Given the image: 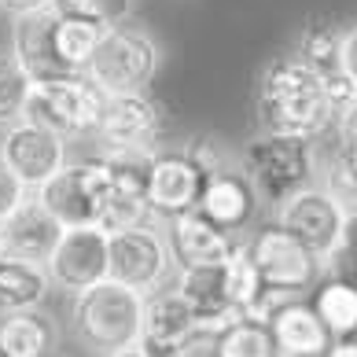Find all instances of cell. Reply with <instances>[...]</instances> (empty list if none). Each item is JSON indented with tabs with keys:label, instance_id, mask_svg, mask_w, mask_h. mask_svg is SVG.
<instances>
[{
	"label": "cell",
	"instance_id": "6da1fadb",
	"mask_svg": "<svg viewBox=\"0 0 357 357\" xmlns=\"http://www.w3.org/2000/svg\"><path fill=\"white\" fill-rule=\"evenodd\" d=\"M255 111L261 133H280L295 140H324L335 126V107L328 100L324 70L306 63L295 52L273 56L258 74Z\"/></svg>",
	"mask_w": 357,
	"mask_h": 357
},
{
	"label": "cell",
	"instance_id": "7a4b0ae2",
	"mask_svg": "<svg viewBox=\"0 0 357 357\" xmlns=\"http://www.w3.org/2000/svg\"><path fill=\"white\" fill-rule=\"evenodd\" d=\"M140 313H144V295L126 284L103 276L100 284H92L74 295V335L82 339V347L92 354L107 357L118 347L140 339Z\"/></svg>",
	"mask_w": 357,
	"mask_h": 357
},
{
	"label": "cell",
	"instance_id": "3957f363",
	"mask_svg": "<svg viewBox=\"0 0 357 357\" xmlns=\"http://www.w3.org/2000/svg\"><path fill=\"white\" fill-rule=\"evenodd\" d=\"M240 169L250 181V188L258 192V203L276 210L295 192L313 184V174H317L313 144L295 140V137H280V133H258L255 140L243 144Z\"/></svg>",
	"mask_w": 357,
	"mask_h": 357
},
{
	"label": "cell",
	"instance_id": "277c9868",
	"mask_svg": "<svg viewBox=\"0 0 357 357\" xmlns=\"http://www.w3.org/2000/svg\"><path fill=\"white\" fill-rule=\"evenodd\" d=\"M162 52L137 26H107L100 37L92 59L85 63V77L103 96H122V92H151Z\"/></svg>",
	"mask_w": 357,
	"mask_h": 357
},
{
	"label": "cell",
	"instance_id": "5b68a950",
	"mask_svg": "<svg viewBox=\"0 0 357 357\" xmlns=\"http://www.w3.org/2000/svg\"><path fill=\"white\" fill-rule=\"evenodd\" d=\"M103 100L107 96L85 74H56V77H41V82L30 85L22 118L70 140V137L96 133Z\"/></svg>",
	"mask_w": 357,
	"mask_h": 357
},
{
	"label": "cell",
	"instance_id": "8992f818",
	"mask_svg": "<svg viewBox=\"0 0 357 357\" xmlns=\"http://www.w3.org/2000/svg\"><path fill=\"white\" fill-rule=\"evenodd\" d=\"M107 192H111L107 162H103V155H92V158H82V162H67L56 177H48L33 192V199L63 229H74V225H96Z\"/></svg>",
	"mask_w": 357,
	"mask_h": 357
},
{
	"label": "cell",
	"instance_id": "52a82bcc",
	"mask_svg": "<svg viewBox=\"0 0 357 357\" xmlns=\"http://www.w3.org/2000/svg\"><path fill=\"white\" fill-rule=\"evenodd\" d=\"M169 273H174V258H169L166 232L155 221L107 236V276L111 280L133 287L140 295H151V291L166 287Z\"/></svg>",
	"mask_w": 357,
	"mask_h": 357
},
{
	"label": "cell",
	"instance_id": "ba28073f",
	"mask_svg": "<svg viewBox=\"0 0 357 357\" xmlns=\"http://www.w3.org/2000/svg\"><path fill=\"white\" fill-rule=\"evenodd\" d=\"M250 258H255V269L261 276V287L269 291H287V295H306L313 291V284L321 280V261L317 255L291 236L284 225H261V229L247 240Z\"/></svg>",
	"mask_w": 357,
	"mask_h": 357
},
{
	"label": "cell",
	"instance_id": "9c48e42d",
	"mask_svg": "<svg viewBox=\"0 0 357 357\" xmlns=\"http://www.w3.org/2000/svg\"><path fill=\"white\" fill-rule=\"evenodd\" d=\"M137 342L148 357H188L203 342V335L188 302L174 287H158L151 295H144Z\"/></svg>",
	"mask_w": 357,
	"mask_h": 357
},
{
	"label": "cell",
	"instance_id": "30bf717a",
	"mask_svg": "<svg viewBox=\"0 0 357 357\" xmlns=\"http://www.w3.org/2000/svg\"><path fill=\"white\" fill-rule=\"evenodd\" d=\"M0 158H4V166L30 192H37L48 177H56L59 169L70 162L67 158V137L52 133V129L37 126V122H26V118L4 126Z\"/></svg>",
	"mask_w": 357,
	"mask_h": 357
},
{
	"label": "cell",
	"instance_id": "8fae6325",
	"mask_svg": "<svg viewBox=\"0 0 357 357\" xmlns=\"http://www.w3.org/2000/svg\"><path fill=\"white\" fill-rule=\"evenodd\" d=\"M52 287L59 291H85L107 276V232L100 225H74L63 229L56 250L45 261Z\"/></svg>",
	"mask_w": 357,
	"mask_h": 357
},
{
	"label": "cell",
	"instance_id": "7c38bea8",
	"mask_svg": "<svg viewBox=\"0 0 357 357\" xmlns=\"http://www.w3.org/2000/svg\"><path fill=\"white\" fill-rule=\"evenodd\" d=\"M166 118L162 107L151 92H122V96L103 100V114L96 133L103 148H140V151H158Z\"/></svg>",
	"mask_w": 357,
	"mask_h": 357
},
{
	"label": "cell",
	"instance_id": "4fadbf2b",
	"mask_svg": "<svg viewBox=\"0 0 357 357\" xmlns=\"http://www.w3.org/2000/svg\"><path fill=\"white\" fill-rule=\"evenodd\" d=\"M342 210L321 184H306L302 192H295L287 203L273 210V221L284 225L291 236H298L306 243L317 261H324L332 255V247L339 243V229H342Z\"/></svg>",
	"mask_w": 357,
	"mask_h": 357
},
{
	"label": "cell",
	"instance_id": "5bb4252c",
	"mask_svg": "<svg viewBox=\"0 0 357 357\" xmlns=\"http://www.w3.org/2000/svg\"><path fill=\"white\" fill-rule=\"evenodd\" d=\"M169 232V258H174V269H188V266H221L229 258V250L236 247V236L225 232L221 225H214L199 210H181V214L166 218Z\"/></svg>",
	"mask_w": 357,
	"mask_h": 357
},
{
	"label": "cell",
	"instance_id": "9a60e30c",
	"mask_svg": "<svg viewBox=\"0 0 357 357\" xmlns=\"http://www.w3.org/2000/svg\"><path fill=\"white\" fill-rule=\"evenodd\" d=\"M203 174L184 151H155L148 169V206L155 218H174L192 210L203 192Z\"/></svg>",
	"mask_w": 357,
	"mask_h": 357
},
{
	"label": "cell",
	"instance_id": "2e32d148",
	"mask_svg": "<svg viewBox=\"0 0 357 357\" xmlns=\"http://www.w3.org/2000/svg\"><path fill=\"white\" fill-rule=\"evenodd\" d=\"M199 214H206L214 225H221L225 232H243L255 225L258 218V192L250 188V181L243 177V169H232V166H221L218 174H210L203 181V192H199V203H195Z\"/></svg>",
	"mask_w": 357,
	"mask_h": 357
},
{
	"label": "cell",
	"instance_id": "e0dca14e",
	"mask_svg": "<svg viewBox=\"0 0 357 357\" xmlns=\"http://www.w3.org/2000/svg\"><path fill=\"white\" fill-rule=\"evenodd\" d=\"M63 236V225L33 199V192L0 221V255H15L26 261H48Z\"/></svg>",
	"mask_w": 357,
	"mask_h": 357
},
{
	"label": "cell",
	"instance_id": "ac0fdd59",
	"mask_svg": "<svg viewBox=\"0 0 357 357\" xmlns=\"http://www.w3.org/2000/svg\"><path fill=\"white\" fill-rule=\"evenodd\" d=\"M174 291L192 306L195 313V324H199V335L203 339H214L218 332H225L236 317L225 298V284H221V266H188V269H177L174 276Z\"/></svg>",
	"mask_w": 357,
	"mask_h": 357
},
{
	"label": "cell",
	"instance_id": "d6986e66",
	"mask_svg": "<svg viewBox=\"0 0 357 357\" xmlns=\"http://www.w3.org/2000/svg\"><path fill=\"white\" fill-rule=\"evenodd\" d=\"M276 354L280 357H324V350L332 347V335H328L324 321L317 317V310L310 306L302 295L284 298L269 317H266Z\"/></svg>",
	"mask_w": 357,
	"mask_h": 357
},
{
	"label": "cell",
	"instance_id": "ffe728a7",
	"mask_svg": "<svg viewBox=\"0 0 357 357\" xmlns=\"http://www.w3.org/2000/svg\"><path fill=\"white\" fill-rule=\"evenodd\" d=\"M11 56L33 82L67 74L56 56V11L41 8L26 11V15H11Z\"/></svg>",
	"mask_w": 357,
	"mask_h": 357
},
{
	"label": "cell",
	"instance_id": "44dd1931",
	"mask_svg": "<svg viewBox=\"0 0 357 357\" xmlns=\"http://www.w3.org/2000/svg\"><path fill=\"white\" fill-rule=\"evenodd\" d=\"M48 291H52V280L41 261L0 255V313L41 310Z\"/></svg>",
	"mask_w": 357,
	"mask_h": 357
},
{
	"label": "cell",
	"instance_id": "7402d4cb",
	"mask_svg": "<svg viewBox=\"0 0 357 357\" xmlns=\"http://www.w3.org/2000/svg\"><path fill=\"white\" fill-rule=\"evenodd\" d=\"M56 332L41 310H15L0 317V354L4 357H48Z\"/></svg>",
	"mask_w": 357,
	"mask_h": 357
},
{
	"label": "cell",
	"instance_id": "603a6c76",
	"mask_svg": "<svg viewBox=\"0 0 357 357\" xmlns=\"http://www.w3.org/2000/svg\"><path fill=\"white\" fill-rule=\"evenodd\" d=\"M313 287L317 291H313L310 306L324 321L328 335H332V339L357 335V284L339 280V276H321Z\"/></svg>",
	"mask_w": 357,
	"mask_h": 357
},
{
	"label": "cell",
	"instance_id": "cb8c5ba5",
	"mask_svg": "<svg viewBox=\"0 0 357 357\" xmlns=\"http://www.w3.org/2000/svg\"><path fill=\"white\" fill-rule=\"evenodd\" d=\"M210 357H280L266 321L236 317V321L210 339Z\"/></svg>",
	"mask_w": 357,
	"mask_h": 357
},
{
	"label": "cell",
	"instance_id": "d4e9b609",
	"mask_svg": "<svg viewBox=\"0 0 357 357\" xmlns=\"http://www.w3.org/2000/svg\"><path fill=\"white\" fill-rule=\"evenodd\" d=\"M221 284H225V298L236 313H247L261 295V276L255 269L247 240H236V247L229 250V258L221 261Z\"/></svg>",
	"mask_w": 357,
	"mask_h": 357
},
{
	"label": "cell",
	"instance_id": "484cf974",
	"mask_svg": "<svg viewBox=\"0 0 357 357\" xmlns=\"http://www.w3.org/2000/svg\"><path fill=\"white\" fill-rule=\"evenodd\" d=\"M107 26L85 22V19H70V15H56V56L67 74H82L85 63L92 59L100 37Z\"/></svg>",
	"mask_w": 357,
	"mask_h": 357
},
{
	"label": "cell",
	"instance_id": "4316f807",
	"mask_svg": "<svg viewBox=\"0 0 357 357\" xmlns=\"http://www.w3.org/2000/svg\"><path fill=\"white\" fill-rule=\"evenodd\" d=\"M342 30H347V26H339L335 19H328V15H310L306 26L298 30L295 56H302L306 63H313V67H321V70L339 67Z\"/></svg>",
	"mask_w": 357,
	"mask_h": 357
},
{
	"label": "cell",
	"instance_id": "83f0119b",
	"mask_svg": "<svg viewBox=\"0 0 357 357\" xmlns=\"http://www.w3.org/2000/svg\"><path fill=\"white\" fill-rule=\"evenodd\" d=\"M30 85L33 77L19 67L15 56H0V126H11L22 118Z\"/></svg>",
	"mask_w": 357,
	"mask_h": 357
},
{
	"label": "cell",
	"instance_id": "f1b7e54d",
	"mask_svg": "<svg viewBox=\"0 0 357 357\" xmlns=\"http://www.w3.org/2000/svg\"><path fill=\"white\" fill-rule=\"evenodd\" d=\"M52 11L56 15L96 22V26H118L129 19L133 0H52Z\"/></svg>",
	"mask_w": 357,
	"mask_h": 357
},
{
	"label": "cell",
	"instance_id": "f546056e",
	"mask_svg": "<svg viewBox=\"0 0 357 357\" xmlns=\"http://www.w3.org/2000/svg\"><path fill=\"white\" fill-rule=\"evenodd\" d=\"M321 188L332 195V199L347 210H357V174L350 169V162L339 155V148L328 155V162H324V169H321Z\"/></svg>",
	"mask_w": 357,
	"mask_h": 357
},
{
	"label": "cell",
	"instance_id": "4dcf8cb0",
	"mask_svg": "<svg viewBox=\"0 0 357 357\" xmlns=\"http://www.w3.org/2000/svg\"><path fill=\"white\" fill-rule=\"evenodd\" d=\"M184 155H188L192 162L199 166V174H203V177L218 174L221 166H229V158H225V151L218 148V140H214V137H192L188 144H184Z\"/></svg>",
	"mask_w": 357,
	"mask_h": 357
},
{
	"label": "cell",
	"instance_id": "1f68e13d",
	"mask_svg": "<svg viewBox=\"0 0 357 357\" xmlns=\"http://www.w3.org/2000/svg\"><path fill=\"white\" fill-rule=\"evenodd\" d=\"M26 195H30V188H26V184L4 166V158H0V221H4Z\"/></svg>",
	"mask_w": 357,
	"mask_h": 357
},
{
	"label": "cell",
	"instance_id": "d6a6232c",
	"mask_svg": "<svg viewBox=\"0 0 357 357\" xmlns=\"http://www.w3.org/2000/svg\"><path fill=\"white\" fill-rule=\"evenodd\" d=\"M339 70L354 82L357 89V26H347L342 30V45H339Z\"/></svg>",
	"mask_w": 357,
	"mask_h": 357
},
{
	"label": "cell",
	"instance_id": "836d02e7",
	"mask_svg": "<svg viewBox=\"0 0 357 357\" xmlns=\"http://www.w3.org/2000/svg\"><path fill=\"white\" fill-rule=\"evenodd\" d=\"M0 8L8 15H26V11H41V8H52V0H0Z\"/></svg>",
	"mask_w": 357,
	"mask_h": 357
},
{
	"label": "cell",
	"instance_id": "e575fe53",
	"mask_svg": "<svg viewBox=\"0 0 357 357\" xmlns=\"http://www.w3.org/2000/svg\"><path fill=\"white\" fill-rule=\"evenodd\" d=\"M324 357H357V339H354V335L332 339V347L324 350Z\"/></svg>",
	"mask_w": 357,
	"mask_h": 357
},
{
	"label": "cell",
	"instance_id": "d590c367",
	"mask_svg": "<svg viewBox=\"0 0 357 357\" xmlns=\"http://www.w3.org/2000/svg\"><path fill=\"white\" fill-rule=\"evenodd\" d=\"M335 148H339V155L347 158V162H350V169H354V174H357V137H350V140H342V144H335Z\"/></svg>",
	"mask_w": 357,
	"mask_h": 357
},
{
	"label": "cell",
	"instance_id": "8d00e7d4",
	"mask_svg": "<svg viewBox=\"0 0 357 357\" xmlns=\"http://www.w3.org/2000/svg\"><path fill=\"white\" fill-rule=\"evenodd\" d=\"M107 357H148L140 350V342H129V347H118V350H111Z\"/></svg>",
	"mask_w": 357,
	"mask_h": 357
},
{
	"label": "cell",
	"instance_id": "74e56055",
	"mask_svg": "<svg viewBox=\"0 0 357 357\" xmlns=\"http://www.w3.org/2000/svg\"><path fill=\"white\" fill-rule=\"evenodd\" d=\"M0 357H4V354H0Z\"/></svg>",
	"mask_w": 357,
	"mask_h": 357
}]
</instances>
